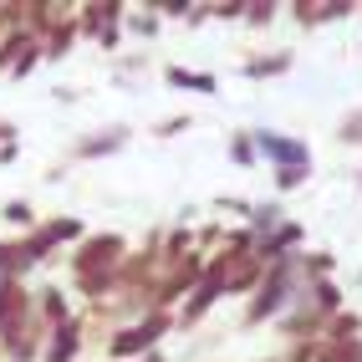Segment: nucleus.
<instances>
[{"instance_id": "1", "label": "nucleus", "mask_w": 362, "mask_h": 362, "mask_svg": "<svg viewBox=\"0 0 362 362\" xmlns=\"http://www.w3.org/2000/svg\"><path fill=\"white\" fill-rule=\"evenodd\" d=\"M128 260V240L123 235H87L77 255H71V281H77V291L103 301L117 291V271H123Z\"/></svg>"}, {"instance_id": "2", "label": "nucleus", "mask_w": 362, "mask_h": 362, "mask_svg": "<svg viewBox=\"0 0 362 362\" xmlns=\"http://www.w3.org/2000/svg\"><path fill=\"white\" fill-rule=\"evenodd\" d=\"M301 291H306V281H301V271H296V255L281 260V265H265V276H260V286L250 291V306H245V327L276 322Z\"/></svg>"}, {"instance_id": "3", "label": "nucleus", "mask_w": 362, "mask_h": 362, "mask_svg": "<svg viewBox=\"0 0 362 362\" xmlns=\"http://www.w3.org/2000/svg\"><path fill=\"white\" fill-rule=\"evenodd\" d=\"M168 327H174V311H143L138 322L117 327L107 337V362H138V357L158 352V342H163Z\"/></svg>"}, {"instance_id": "4", "label": "nucleus", "mask_w": 362, "mask_h": 362, "mask_svg": "<svg viewBox=\"0 0 362 362\" xmlns=\"http://www.w3.org/2000/svg\"><path fill=\"white\" fill-rule=\"evenodd\" d=\"M123 16H128V6H117V0H107V6H77V31L92 36V41L103 46V52H117Z\"/></svg>"}, {"instance_id": "5", "label": "nucleus", "mask_w": 362, "mask_h": 362, "mask_svg": "<svg viewBox=\"0 0 362 362\" xmlns=\"http://www.w3.org/2000/svg\"><path fill=\"white\" fill-rule=\"evenodd\" d=\"M255 138V153L260 158H271L276 168H311V148L301 138H291V133H271V128H260V133H250Z\"/></svg>"}, {"instance_id": "6", "label": "nucleus", "mask_w": 362, "mask_h": 362, "mask_svg": "<svg viewBox=\"0 0 362 362\" xmlns=\"http://www.w3.org/2000/svg\"><path fill=\"white\" fill-rule=\"evenodd\" d=\"M301 240H306V230H301L296 220H281L265 240H255V250H250V255H255L260 265H281V260H291V255H296Z\"/></svg>"}, {"instance_id": "7", "label": "nucleus", "mask_w": 362, "mask_h": 362, "mask_svg": "<svg viewBox=\"0 0 362 362\" xmlns=\"http://www.w3.org/2000/svg\"><path fill=\"white\" fill-rule=\"evenodd\" d=\"M82 352V317H71L62 327L46 332V347H41V362H77Z\"/></svg>"}, {"instance_id": "8", "label": "nucleus", "mask_w": 362, "mask_h": 362, "mask_svg": "<svg viewBox=\"0 0 362 362\" xmlns=\"http://www.w3.org/2000/svg\"><path fill=\"white\" fill-rule=\"evenodd\" d=\"M296 26H327V21H347V16H357V0H296Z\"/></svg>"}, {"instance_id": "9", "label": "nucleus", "mask_w": 362, "mask_h": 362, "mask_svg": "<svg viewBox=\"0 0 362 362\" xmlns=\"http://www.w3.org/2000/svg\"><path fill=\"white\" fill-rule=\"evenodd\" d=\"M117 148H128V128H123V123H112L107 133H92V138H82L71 153H77V158H107V153H117Z\"/></svg>"}, {"instance_id": "10", "label": "nucleus", "mask_w": 362, "mask_h": 362, "mask_svg": "<svg viewBox=\"0 0 362 362\" xmlns=\"http://www.w3.org/2000/svg\"><path fill=\"white\" fill-rule=\"evenodd\" d=\"M163 82L184 87V92H204V98L220 92V77H214V71H189V66H163Z\"/></svg>"}, {"instance_id": "11", "label": "nucleus", "mask_w": 362, "mask_h": 362, "mask_svg": "<svg viewBox=\"0 0 362 362\" xmlns=\"http://www.w3.org/2000/svg\"><path fill=\"white\" fill-rule=\"evenodd\" d=\"M36 317H41L46 327H62V322H71V301H66V291H62V286H46V291L36 296Z\"/></svg>"}, {"instance_id": "12", "label": "nucleus", "mask_w": 362, "mask_h": 362, "mask_svg": "<svg viewBox=\"0 0 362 362\" xmlns=\"http://www.w3.org/2000/svg\"><path fill=\"white\" fill-rule=\"evenodd\" d=\"M291 66H296V57H291V52H276V57H250V62H245V77H250V82H265V77H286Z\"/></svg>"}, {"instance_id": "13", "label": "nucleus", "mask_w": 362, "mask_h": 362, "mask_svg": "<svg viewBox=\"0 0 362 362\" xmlns=\"http://www.w3.org/2000/svg\"><path fill=\"white\" fill-rule=\"evenodd\" d=\"M245 220H250V235H255V240H265V235H271V230L286 220V204H276V199H271V204H250Z\"/></svg>"}, {"instance_id": "14", "label": "nucleus", "mask_w": 362, "mask_h": 362, "mask_svg": "<svg viewBox=\"0 0 362 362\" xmlns=\"http://www.w3.org/2000/svg\"><path fill=\"white\" fill-rule=\"evenodd\" d=\"M0 220H6V230H21V235H31L36 230V209L26 199H11L6 209H0Z\"/></svg>"}, {"instance_id": "15", "label": "nucleus", "mask_w": 362, "mask_h": 362, "mask_svg": "<svg viewBox=\"0 0 362 362\" xmlns=\"http://www.w3.org/2000/svg\"><path fill=\"white\" fill-rule=\"evenodd\" d=\"M225 153H230V163H240V168H255V163H260V153H255V138H250V133H230Z\"/></svg>"}, {"instance_id": "16", "label": "nucleus", "mask_w": 362, "mask_h": 362, "mask_svg": "<svg viewBox=\"0 0 362 362\" xmlns=\"http://www.w3.org/2000/svg\"><path fill=\"white\" fill-rule=\"evenodd\" d=\"M276 0H245V16H240V21H250V26H271V21H276Z\"/></svg>"}, {"instance_id": "17", "label": "nucleus", "mask_w": 362, "mask_h": 362, "mask_svg": "<svg viewBox=\"0 0 362 362\" xmlns=\"http://www.w3.org/2000/svg\"><path fill=\"white\" fill-rule=\"evenodd\" d=\"M123 26H128V31H138V36H153V31H158V11H153V6H143V16H138V11H128V16H123Z\"/></svg>"}, {"instance_id": "18", "label": "nucleus", "mask_w": 362, "mask_h": 362, "mask_svg": "<svg viewBox=\"0 0 362 362\" xmlns=\"http://www.w3.org/2000/svg\"><path fill=\"white\" fill-rule=\"evenodd\" d=\"M311 179V168H276V189L281 194H291V189H301Z\"/></svg>"}, {"instance_id": "19", "label": "nucleus", "mask_w": 362, "mask_h": 362, "mask_svg": "<svg viewBox=\"0 0 362 362\" xmlns=\"http://www.w3.org/2000/svg\"><path fill=\"white\" fill-rule=\"evenodd\" d=\"M342 143H352V148H362V107H352L347 117H342V133H337Z\"/></svg>"}, {"instance_id": "20", "label": "nucleus", "mask_w": 362, "mask_h": 362, "mask_svg": "<svg viewBox=\"0 0 362 362\" xmlns=\"http://www.w3.org/2000/svg\"><path fill=\"white\" fill-rule=\"evenodd\" d=\"M189 128H194V117H189V112H174V117H163V123L153 128V138H174V133H189Z\"/></svg>"}, {"instance_id": "21", "label": "nucleus", "mask_w": 362, "mask_h": 362, "mask_svg": "<svg viewBox=\"0 0 362 362\" xmlns=\"http://www.w3.org/2000/svg\"><path fill=\"white\" fill-rule=\"evenodd\" d=\"M209 16L214 21H240L245 16V0H220V6H209Z\"/></svg>"}, {"instance_id": "22", "label": "nucleus", "mask_w": 362, "mask_h": 362, "mask_svg": "<svg viewBox=\"0 0 362 362\" xmlns=\"http://www.w3.org/2000/svg\"><path fill=\"white\" fill-rule=\"evenodd\" d=\"M214 209H230V214H250V199H235V194L225 199V194H220V199H214Z\"/></svg>"}, {"instance_id": "23", "label": "nucleus", "mask_w": 362, "mask_h": 362, "mask_svg": "<svg viewBox=\"0 0 362 362\" xmlns=\"http://www.w3.org/2000/svg\"><path fill=\"white\" fill-rule=\"evenodd\" d=\"M11 158H16V138H11V143H0V163H11Z\"/></svg>"}, {"instance_id": "24", "label": "nucleus", "mask_w": 362, "mask_h": 362, "mask_svg": "<svg viewBox=\"0 0 362 362\" xmlns=\"http://www.w3.org/2000/svg\"><path fill=\"white\" fill-rule=\"evenodd\" d=\"M11 138H16V128H11V123H0V143H11Z\"/></svg>"}, {"instance_id": "25", "label": "nucleus", "mask_w": 362, "mask_h": 362, "mask_svg": "<svg viewBox=\"0 0 362 362\" xmlns=\"http://www.w3.org/2000/svg\"><path fill=\"white\" fill-rule=\"evenodd\" d=\"M138 362H163V357H158V352H148V357H138Z\"/></svg>"}, {"instance_id": "26", "label": "nucleus", "mask_w": 362, "mask_h": 362, "mask_svg": "<svg viewBox=\"0 0 362 362\" xmlns=\"http://www.w3.org/2000/svg\"><path fill=\"white\" fill-rule=\"evenodd\" d=\"M357 189H362V174H357Z\"/></svg>"}, {"instance_id": "27", "label": "nucleus", "mask_w": 362, "mask_h": 362, "mask_svg": "<svg viewBox=\"0 0 362 362\" xmlns=\"http://www.w3.org/2000/svg\"><path fill=\"white\" fill-rule=\"evenodd\" d=\"M357 11H362V0H357Z\"/></svg>"}]
</instances>
